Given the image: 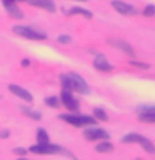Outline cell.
<instances>
[{"label": "cell", "instance_id": "cell-10", "mask_svg": "<svg viewBox=\"0 0 155 160\" xmlns=\"http://www.w3.org/2000/svg\"><path fill=\"white\" fill-rule=\"evenodd\" d=\"M8 90L12 92L13 95H17V97H20L22 100H25V102H32L33 100V97H32V93L28 92V90H25V88H22L20 85H8Z\"/></svg>", "mask_w": 155, "mask_h": 160}, {"label": "cell", "instance_id": "cell-26", "mask_svg": "<svg viewBox=\"0 0 155 160\" xmlns=\"http://www.w3.org/2000/svg\"><path fill=\"white\" fill-rule=\"evenodd\" d=\"M8 130H2V132H0V137H2V138H8Z\"/></svg>", "mask_w": 155, "mask_h": 160}, {"label": "cell", "instance_id": "cell-2", "mask_svg": "<svg viewBox=\"0 0 155 160\" xmlns=\"http://www.w3.org/2000/svg\"><path fill=\"white\" fill-rule=\"evenodd\" d=\"M58 118L63 120L65 123L73 125V127H85V125L93 127L95 122H97V120L93 117H90V115H78V113H62Z\"/></svg>", "mask_w": 155, "mask_h": 160}, {"label": "cell", "instance_id": "cell-15", "mask_svg": "<svg viewBox=\"0 0 155 160\" xmlns=\"http://www.w3.org/2000/svg\"><path fill=\"white\" fill-rule=\"evenodd\" d=\"M95 150H97L98 153H107V152H112V150H113V145L110 143L108 140H102V142L97 143Z\"/></svg>", "mask_w": 155, "mask_h": 160}, {"label": "cell", "instance_id": "cell-30", "mask_svg": "<svg viewBox=\"0 0 155 160\" xmlns=\"http://www.w3.org/2000/svg\"><path fill=\"white\" fill-rule=\"evenodd\" d=\"M80 2H87V0H80Z\"/></svg>", "mask_w": 155, "mask_h": 160}, {"label": "cell", "instance_id": "cell-6", "mask_svg": "<svg viewBox=\"0 0 155 160\" xmlns=\"http://www.w3.org/2000/svg\"><path fill=\"white\" fill-rule=\"evenodd\" d=\"M60 102L65 108L68 110L70 113H77L80 110V105H78V100L72 95V92H68V90H62V93H60Z\"/></svg>", "mask_w": 155, "mask_h": 160}, {"label": "cell", "instance_id": "cell-3", "mask_svg": "<svg viewBox=\"0 0 155 160\" xmlns=\"http://www.w3.org/2000/svg\"><path fill=\"white\" fill-rule=\"evenodd\" d=\"M122 142L123 143H138L140 147H142L145 152L148 153H155V145L152 140H148L147 137H143V135L140 133H127L122 137Z\"/></svg>", "mask_w": 155, "mask_h": 160}, {"label": "cell", "instance_id": "cell-23", "mask_svg": "<svg viewBox=\"0 0 155 160\" xmlns=\"http://www.w3.org/2000/svg\"><path fill=\"white\" fill-rule=\"evenodd\" d=\"M130 63L133 65V67H138V68H142V70H147L150 65L148 63H142V62H137V60H130Z\"/></svg>", "mask_w": 155, "mask_h": 160}, {"label": "cell", "instance_id": "cell-16", "mask_svg": "<svg viewBox=\"0 0 155 160\" xmlns=\"http://www.w3.org/2000/svg\"><path fill=\"white\" fill-rule=\"evenodd\" d=\"M93 118H95V120H102V122H107V120H108V115H107V112H105V110L95 107V108H93Z\"/></svg>", "mask_w": 155, "mask_h": 160}, {"label": "cell", "instance_id": "cell-18", "mask_svg": "<svg viewBox=\"0 0 155 160\" xmlns=\"http://www.w3.org/2000/svg\"><path fill=\"white\" fill-rule=\"evenodd\" d=\"M45 103H47L50 108H58L60 105H62L60 97H47V98H45Z\"/></svg>", "mask_w": 155, "mask_h": 160}, {"label": "cell", "instance_id": "cell-5", "mask_svg": "<svg viewBox=\"0 0 155 160\" xmlns=\"http://www.w3.org/2000/svg\"><path fill=\"white\" fill-rule=\"evenodd\" d=\"M32 153H38V155H52V153H65V150L60 145H53V143H37L30 147Z\"/></svg>", "mask_w": 155, "mask_h": 160}, {"label": "cell", "instance_id": "cell-1", "mask_svg": "<svg viewBox=\"0 0 155 160\" xmlns=\"http://www.w3.org/2000/svg\"><path fill=\"white\" fill-rule=\"evenodd\" d=\"M60 83H62V88L68 90V92H78V93L90 92L87 82L77 73H62L60 75Z\"/></svg>", "mask_w": 155, "mask_h": 160}, {"label": "cell", "instance_id": "cell-12", "mask_svg": "<svg viewBox=\"0 0 155 160\" xmlns=\"http://www.w3.org/2000/svg\"><path fill=\"white\" fill-rule=\"evenodd\" d=\"M25 2H28L30 5H33V7L47 10V12H55V8H57L53 3V0H25Z\"/></svg>", "mask_w": 155, "mask_h": 160}, {"label": "cell", "instance_id": "cell-7", "mask_svg": "<svg viewBox=\"0 0 155 160\" xmlns=\"http://www.w3.org/2000/svg\"><path fill=\"white\" fill-rule=\"evenodd\" d=\"M83 137L87 140H108V133L103 128H98L93 125V127L83 130Z\"/></svg>", "mask_w": 155, "mask_h": 160}, {"label": "cell", "instance_id": "cell-25", "mask_svg": "<svg viewBox=\"0 0 155 160\" xmlns=\"http://www.w3.org/2000/svg\"><path fill=\"white\" fill-rule=\"evenodd\" d=\"M13 153L15 155H25L27 153V148H13Z\"/></svg>", "mask_w": 155, "mask_h": 160}, {"label": "cell", "instance_id": "cell-28", "mask_svg": "<svg viewBox=\"0 0 155 160\" xmlns=\"http://www.w3.org/2000/svg\"><path fill=\"white\" fill-rule=\"evenodd\" d=\"M18 160H28V158H23V157H20V158H18Z\"/></svg>", "mask_w": 155, "mask_h": 160}, {"label": "cell", "instance_id": "cell-21", "mask_svg": "<svg viewBox=\"0 0 155 160\" xmlns=\"http://www.w3.org/2000/svg\"><path fill=\"white\" fill-rule=\"evenodd\" d=\"M137 113H153L155 115V105H152V107H138Z\"/></svg>", "mask_w": 155, "mask_h": 160}, {"label": "cell", "instance_id": "cell-11", "mask_svg": "<svg viewBox=\"0 0 155 160\" xmlns=\"http://www.w3.org/2000/svg\"><path fill=\"white\" fill-rule=\"evenodd\" d=\"M108 43L112 45V47H115V48H120L122 52H125L128 55V57H133L135 55V52H133V48L130 47V45L125 42V40H117V38H110L108 40Z\"/></svg>", "mask_w": 155, "mask_h": 160}, {"label": "cell", "instance_id": "cell-9", "mask_svg": "<svg viewBox=\"0 0 155 160\" xmlns=\"http://www.w3.org/2000/svg\"><path fill=\"white\" fill-rule=\"evenodd\" d=\"M93 67L100 70V72H110L113 67H112V63L107 60V57H105L103 53H97L95 55V58H93Z\"/></svg>", "mask_w": 155, "mask_h": 160}, {"label": "cell", "instance_id": "cell-22", "mask_svg": "<svg viewBox=\"0 0 155 160\" xmlns=\"http://www.w3.org/2000/svg\"><path fill=\"white\" fill-rule=\"evenodd\" d=\"M143 15L145 17H153L155 15V5H147L143 8Z\"/></svg>", "mask_w": 155, "mask_h": 160}, {"label": "cell", "instance_id": "cell-4", "mask_svg": "<svg viewBox=\"0 0 155 160\" xmlns=\"http://www.w3.org/2000/svg\"><path fill=\"white\" fill-rule=\"evenodd\" d=\"M13 33H17L27 40H47V33L45 32H40V30L33 27H25V25H15Z\"/></svg>", "mask_w": 155, "mask_h": 160}, {"label": "cell", "instance_id": "cell-20", "mask_svg": "<svg viewBox=\"0 0 155 160\" xmlns=\"http://www.w3.org/2000/svg\"><path fill=\"white\" fill-rule=\"evenodd\" d=\"M22 112L25 115H28L32 120H40V118H42V113H40V112H33V110H28V108H22Z\"/></svg>", "mask_w": 155, "mask_h": 160}, {"label": "cell", "instance_id": "cell-24", "mask_svg": "<svg viewBox=\"0 0 155 160\" xmlns=\"http://www.w3.org/2000/svg\"><path fill=\"white\" fill-rule=\"evenodd\" d=\"M58 42H60V43H68V42H70V37H68V35H60V37H58Z\"/></svg>", "mask_w": 155, "mask_h": 160}, {"label": "cell", "instance_id": "cell-19", "mask_svg": "<svg viewBox=\"0 0 155 160\" xmlns=\"http://www.w3.org/2000/svg\"><path fill=\"white\" fill-rule=\"evenodd\" d=\"M138 120L143 123H155V115L153 113H138Z\"/></svg>", "mask_w": 155, "mask_h": 160}, {"label": "cell", "instance_id": "cell-27", "mask_svg": "<svg viewBox=\"0 0 155 160\" xmlns=\"http://www.w3.org/2000/svg\"><path fill=\"white\" fill-rule=\"evenodd\" d=\"M22 65H23V67H28V65H30V60H28V58H23V60H22Z\"/></svg>", "mask_w": 155, "mask_h": 160}, {"label": "cell", "instance_id": "cell-13", "mask_svg": "<svg viewBox=\"0 0 155 160\" xmlns=\"http://www.w3.org/2000/svg\"><path fill=\"white\" fill-rule=\"evenodd\" d=\"M3 7H5V10L8 12L10 17H13V18H22V17H23V15H22V10L17 7V3H15V2H7V0H3Z\"/></svg>", "mask_w": 155, "mask_h": 160}, {"label": "cell", "instance_id": "cell-17", "mask_svg": "<svg viewBox=\"0 0 155 160\" xmlns=\"http://www.w3.org/2000/svg\"><path fill=\"white\" fill-rule=\"evenodd\" d=\"M37 142L38 143H48L50 140H48V133H47V130L45 128H38L37 130Z\"/></svg>", "mask_w": 155, "mask_h": 160}, {"label": "cell", "instance_id": "cell-14", "mask_svg": "<svg viewBox=\"0 0 155 160\" xmlns=\"http://www.w3.org/2000/svg\"><path fill=\"white\" fill-rule=\"evenodd\" d=\"M65 13L67 15H82L85 18H92V12H90V10H85V8H80V7H73V8H70L68 12L65 10Z\"/></svg>", "mask_w": 155, "mask_h": 160}, {"label": "cell", "instance_id": "cell-29", "mask_svg": "<svg viewBox=\"0 0 155 160\" xmlns=\"http://www.w3.org/2000/svg\"><path fill=\"white\" fill-rule=\"evenodd\" d=\"M7 2H17V0H7Z\"/></svg>", "mask_w": 155, "mask_h": 160}, {"label": "cell", "instance_id": "cell-8", "mask_svg": "<svg viewBox=\"0 0 155 160\" xmlns=\"http://www.w3.org/2000/svg\"><path fill=\"white\" fill-rule=\"evenodd\" d=\"M112 7L117 10L118 13L125 15V17H132V15L137 13V10H135L133 5L125 3V2H122V0H112Z\"/></svg>", "mask_w": 155, "mask_h": 160}]
</instances>
